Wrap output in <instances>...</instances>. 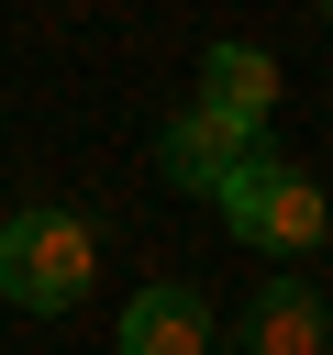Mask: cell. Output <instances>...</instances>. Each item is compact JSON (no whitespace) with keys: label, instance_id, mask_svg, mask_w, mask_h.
Masks as SVG:
<instances>
[{"label":"cell","instance_id":"5","mask_svg":"<svg viewBox=\"0 0 333 355\" xmlns=\"http://www.w3.org/2000/svg\"><path fill=\"white\" fill-rule=\"evenodd\" d=\"M200 111H222V122L266 133V111H278V55H266V44H244V33H222V44L200 55Z\"/></svg>","mask_w":333,"mask_h":355},{"label":"cell","instance_id":"3","mask_svg":"<svg viewBox=\"0 0 333 355\" xmlns=\"http://www.w3.org/2000/svg\"><path fill=\"white\" fill-rule=\"evenodd\" d=\"M255 144H266V133H244V122H222V111H200V100H189V111H166V133H155V178H166V189H189V200H211Z\"/></svg>","mask_w":333,"mask_h":355},{"label":"cell","instance_id":"7","mask_svg":"<svg viewBox=\"0 0 333 355\" xmlns=\"http://www.w3.org/2000/svg\"><path fill=\"white\" fill-rule=\"evenodd\" d=\"M322 11H333V0H322Z\"/></svg>","mask_w":333,"mask_h":355},{"label":"cell","instance_id":"2","mask_svg":"<svg viewBox=\"0 0 333 355\" xmlns=\"http://www.w3.org/2000/svg\"><path fill=\"white\" fill-rule=\"evenodd\" d=\"M211 200H222V222H233L255 255H311V244L333 233V200H322V189H311V166H289L278 144H255Z\"/></svg>","mask_w":333,"mask_h":355},{"label":"cell","instance_id":"1","mask_svg":"<svg viewBox=\"0 0 333 355\" xmlns=\"http://www.w3.org/2000/svg\"><path fill=\"white\" fill-rule=\"evenodd\" d=\"M89 266H100V244H89L78 211L33 200V211L0 222V300H11V311H33V322L78 311V300H89Z\"/></svg>","mask_w":333,"mask_h":355},{"label":"cell","instance_id":"6","mask_svg":"<svg viewBox=\"0 0 333 355\" xmlns=\"http://www.w3.org/2000/svg\"><path fill=\"white\" fill-rule=\"evenodd\" d=\"M322 344H333V311L311 277H266L244 300V355H322Z\"/></svg>","mask_w":333,"mask_h":355},{"label":"cell","instance_id":"9","mask_svg":"<svg viewBox=\"0 0 333 355\" xmlns=\"http://www.w3.org/2000/svg\"><path fill=\"white\" fill-rule=\"evenodd\" d=\"M322 355H333V344H322Z\"/></svg>","mask_w":333,"mask_h":355},{"label":"cell","instance_id":"4","mask_svg":"<svg viewBox=\"0 0 333 355\" xmlns=\"http://www.w3.org/2000/svg\"><path fill=\"white\" fill-rule=\"evenodd\" d=\"M111 355H211V300H200L189 277H155V288H133V311H122Z\"/></svg>","mask_w":333,"mask_h":355},{"label":"cell","instance_id":"8","mask_svg":"<svg viewBox=\"0 0 333 355\" xmlns=\"http://www.w3.org/2000/svg\"><path fill=\"white\" fill-rule=\"evenodd\" d=\"M233 355H244V344H233Z\"/></svg>","mask_w":333,"mask_h":355}]
</instances>
